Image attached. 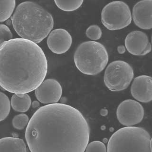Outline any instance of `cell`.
<instances>
[{
  "mask_svg": "<svg viewBox=\"0 0 152 152\" xmlns=\"http://www.w3.org/2000/svg\"><path fill=\"white\" fill-rule=\"evenodd\" d=\"M89 135V125L82 113L61 103L39 108L25 132L31 152H84Z\"/></svg>",
  "mask_w": 152,
  "mask_h": 152,
  "instance_id": "obj_1",
  "label": "cell"
},
{
  "mask_svg": "<svg viewBox=\"0 0 152 152\" xmlns=\"http://www.w3.org/2000/svg\"><path fill=\"white\" fill-rule=\"evenodd\" d=\"M48 61L42 48L22 38L0 46V86L9 92L27 93L44 81Z\"/></svg>",
  "mask_w": 152,
  "mask_h": 152,
  "instance_id": "obj_2",
  "label": "cell"
},
{
  "mask_svg": "<svg viewBox=\"0 0 152 152\" xmlns=\"http://www.w3.org/2000/svg\"><path fill=\"white\" fill-rule=\"evenodd\" d=\"M11 20L14 30L22 39L36 44L47 37L54 26L51 14L33 1L19 4Z\"/></svg>",
  "mask_w": 152,
  "mask_h": 152,
  "instance_id": "obj_3",
  "label": "cell"
},
{
  "mask_svg": "<svg viewBox=\"0 0 152 152\" xmlns=\"http://www.w3.org/2000/svg\"><path fill=\"white\" fill-rule=\"evenodd\" d=\"M149 133L142 127L126 126L116 131L108 141L107 152H152Z\"/></svg>",
  "mask_w": 152,
  "mask_h": 152,
  "instance_id": "obj_4",
  "label": "cell"
},
{
  "mask_svg": "<svg viewBox=\"0 0 152 152\" xmlns=\"http://www.w3.org/2000/svg\"><path fill=\"white\" fill-rule=\"evenodd\" d=\"M75 66L85 75H97L106 68L108 61L107 51L103 44L95 41L81 43L74 55Z\"/></svg>",
  "mask_w": 152,
  "mask_h": 152,
  "instance_id": "obj_5",
  "label": "cell"
},
{
  "mask_svg": "<svg viewBox=\"0 0 152 152\" xmlns=\"http://www.w3.org/2000/svg\"><path fill=\"white\" fill-rule=\"evenodd\" d=\"M134 76V70L129 64L124 61H115L107 66L104 81L111 91H120L128 88Z\"/></svg>",
  "mask_w": 152,
  "mask_h": 152,
  "instance_id": "obj_6",
  "label": "cell"
},
{
  "mask_svg": "<svg viewBox=\"0 0 152 152\" xmlns=\"http://www.w3.org/2000/svg\"><path fill=\"white\" fill-rule=\"evenodd\" d=\"M132 14L127 4L121 1L110 2L101 12V21L104 26L110 31L125 28L131 23Z\"/></svg>",
  "mask_w": 152,
  "mask_h": 152,
  "instance_id": "obj_7",
  "label": "cell"
},
{
  "mask_svg": "<svg viewBox=\"0 0 152 152\" xmlns=\"http://www.w3.org/2000/svg\"><path fill=\"white\" fill-rule=\"evenodd\" d=\"M144 109L141 104L134 100L127 99L121 102L116 110V116L122 125L132 126L142 121Z\"/></svg>",
  "mask_w": 152,
  "mask_h": 152,
  "instance_id": "obj_8",
  "label": "cell"
},
{
  "mask_svg": "<svg viewBox=\"0 0 152 152\" xmlns=\"http://www.w3.org/2000/svg\"><path fill=\"white\" fill-rule=\"evenodd\" d=\"M62 89L60 83L54 79L50 78L43 81L35 89V94L37 99L42 103H57L61 97Z\"/></svg>",
  "mask_w": 152,
  "mask_h": 152,
  "instance_id": "obj_9",
  "label": "cell"
},
{
  "mask_svg": "<svg viewBox=\"0 0 152 152\" xmlns=\"http://www.w3.org/2000/svg\"><path fill=\"white\" fill-rule=\"evenodd\" d=\"M128 52L135 56H144L151 50V44L147 35L141 31H133L129 33L125 40Z\"/></svg>",
  "mask_w": 152,
  "mask_h": 152,
  "instance_id": "obj_10",
  "label": "cell"
},
{
  "mask_svg": "<svg viewBox=\"0 0 152 152\" xmlns=\"http://www.w3.org/2000/svg\"><path fill=\"white\" fill-rule=\"evenodd\" d=\"M72 38L70 33L63 28H57L49 33L47 45L52 52L57 54L65 53L70 49Z\"/></svg>",
  "mask_w": 152,
  "mask_h": 152,
  "instance_id": "obj_11",
  "label": "cell"
},
{
  "mask_svg": "<svg viewBox=\"0 0 152 152\" xmlns=\"http://www.w3.org/2000/svg\"><path fill=\"white\" fill-rule=\"evenodd\" d=\"M152 0H141L133 7L132 17L135 25L143 30L152 28Z\"/></svg>",
  "mask_w": 152,
  "mask_h": 152,
  "instance_id": "obj_12",
  "label": "cell"
},
{
  "mask_svg": "<svg viewBox=\"0 0 152 152\" xmlns=\"http://www.w3.org/2000/svg\"><path fill=\"white\" fill-rule=\"evenodd\" d=\"M152 77L146 75L135 77L131 87L132 96L142 103L150 102L152 99Z\"/></svg>",
  "mask_w": 152,
  "mask_h": 152,
  "instance_id": "obj_13",
  "label": "cell"
},
{
  "mask_svg": "<svg viewBox=\"0 0 152 152\" xmlns=\"http://www.w3.org/2000/svg\"><path fill=\"white\" fill-rule=\"evenodd\" d=\"M0 152H27V149L23 139L4 137L0 139Z\"/></svg>",
  "mask_w": 152,
  "mask_h": 152,
  "instance_id": "obj_14",
  "label": "cell"
},
{
  "mask_svg": "<svg viewBox=\"0 0 152 152\" xmlns=\"http://www.w3.org/2000/svg\"><path fill=\"white\" fill-rule=\"evenodd\" d=\"M31 97L26 93L14 94L11 98L12 108L18 112L27 111L31 107Z\"/></svg>",
  "mask_w": 152,
  "mask_h": 152,
  "instance_id": "obj_15",
  "label": "cell"
},
{
  "mask_svg": "<svg viewBox=\"0 0 152 152\" xmlns=\"http://www.w3.org/2000/svg\"><path fill=\"white\" fill-rule=\"evenodd\" d=\"M16 6V0H0V22L11 17Z\"/></svg>",
  "mask_w": 152,
  "mask_h": 152,
  "instance_id": "obj_16",
  "label": "cell"
},
{
  "mask_svg": "<svg viewBox=\"0 0 152 152\" xmlns=\"http://www.w3.org/2000/svg\"><path fill=\"white\" fill-rule=\"evenodd\" d=\"M56 6L61 10L72 12L78 9L83 4L84 0H54Z\"/></svg>",
  "mask_w": 152,
  "mask_h": 152,
  "instance_id": "obj_17",
  "label": "cell"
},
{
  "mask_svg": "<svg viewBox=\"0 0 152 152\" xmlns=\"http://www.w3.org/2000/svg\"><path fill=\"white\" fill-rule=\"evenodd\" d=\"M11 110V102L8 97L4 93L0 92V122L4 120Z\"/></svg>",
  "mask_w": 152,
  "mask_h": 152,
  "instance_id": "obj_18",
  "label": "cell"
},
{
  "mask_svg": "<svg viewBox=\"0 0 152 152\" xmlns=\"http://www.w3.org/2000/svg\"><path fill=\"white\" fill-rule=\"evenodd\" d=\"M29 118L25 114H20L14 116L12 124L13 127L18 130H22L28 124Z\"/></svg>",
  "mask_w": 152,
  "mask_h": 152,
  "instance_id": "obj_19",
  "label": "cell"
},
{
  "mask_svg": "<svg viewBox=\"0 0 152 152\" xmlns=\"http://www.w3.org/2000/svg\"><path fill=\"white\" fill-rule=\"evenodd\" d=\"M102 31L99 26L92 25L89 26L86 31V35L88 38L93 40L100 39L102 36Z\"/></svg>",
  "mask_w": 152,
  "mask_h": 152,
  "instance_id": "obj_20",
  "label": "cell"
},
{
  "mask_svg": "<svg viewBox=\"0 0 152 152\" xmlns=\"http://www.w3.org/2000/svg\"><path fill=\"white\" fill-rule=\"evenodd\" d=\"M85 151V152H107V149L103 142L96 141L88 144Z\"/></svg>",
  "mask_w": 152,
  "mask_h": 152,
  "instance_id": "obj_21",
  "label": "cell"
},
{
  "mask_svg": "<svg viewBox=\"0 0 152 152\" xmlns=\"http://www.w3.org/2000/svg\"><path fill=\"white\" fill-rule=\"evenodd\" d=\"M12 38V34L8 26L0 24V46Z\"/></svg>",
  "mask_w": 152,
  "mask_h": 152,
  "instance_id": "obj_22",
  "label": "cell"
},
{
  "mask_svg": "<svg viewBox=\"0 0 152 152\" xmlns=\"http://www.w3.org/2000/svg\"><path fill=\"white\" fill-rule=\"evenodd\" d=\"M118 51L119 53H124L125 51V47L123 46H119L118 47Z\"/></svg>",
  "mask_w": 152,
  "mask_h": 152,
  "instance_id": "obj_23",
  "label": "cell"
},
{
  "mask_svg": "<svg viewBox=\"0 0 152 152\" xmlns=\"http://www.w3.org/2000/svg\"><path fill=\"white\" fill-rule=\"evenodd\" d=\"M39 106V103L38 101H34L32 102V106L33 108H36Z\"/></svg>",
  "mask_w": 152,
  "mask_h": 152,
  "instance_id": "obj_24",
  "label": "cell"
}]
</instances>
